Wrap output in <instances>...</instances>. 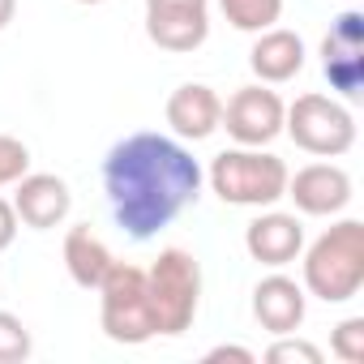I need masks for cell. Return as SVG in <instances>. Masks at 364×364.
<instances>
[{
	"mask_svg": "<svg viewBox=\"0 0 364 364\" xmlns=\"http://www.w3.org/2000/svg\"><path fill=\"white\" fill-rule=\"evenodd\" d=\"M31 351H35V338H31L26 321L18 313L0 309V364H22V360H31Z\"/></svg>",
	"mask_w": 364,
	"mask_h": 364,
	"instance_id": "18",
	"label": "cell"
},
{
	"mask_svg": "<svg viewBox=\"0 0 364 364\" xmlns=\"http://www.w3.org/2000/svg\"><path fill=\"white\" fill-rule=\"evenodd\" d=\"M99 291V326L112 343L124 347H141L159 334L154 321V304H150V287H146V270L133 262H112V270L103 274Z\"/></svg>",
	"mask_w": 364,
	"mask_h": 364,
	"instance_id": "4",
	"label": "cell"
},
{
	"mask_svg": "<svg viewBox=\"0 0 364 364\" xmlns=\"http://www.w3.org/2000/svg\"><path fill=\"white\" fill-rule=\"evenodd\" d=\"M14 210H18V223H26L35 232L60 228L73 210L69 180L56 171H26L14 185Z\"/></svg>",
	"mask_w": 364,
	"mask_h": 364,
	"instance_id": "11",
	"label": "cell"
},
{
	"mask_svg": "<svg viewBox=\"0 0 364 364\" xmlns=\"http://www.w3.org/2000/svg\"><path fill=\"white\" fill-rule=\"evenodd\" d=\"M304 253V291L326 304H347L364 287V223L338 219Z\"/></svg>",
	"mask_w": 364,
	"mask_h": 364,
	"instance_id": "2",
	"label": "cell"
},
{
	"mask_svg": "<svg viewBox=\"0 0 364 364\" xmlns=\"http://www.w3.org/2000/svg\"><path fill=\"white\" fill-rule=\"evenodd\" d=\"M304 39L296 35V31H283V26H270V31H262L257 39H253V48H249V69H253V77L257 82H266V86H283V82H291L300 69H304Z\"/></svg>",
	"mask_w": 364,
	"mask_h": 364,
	"instance_id": "15",
	"label": "cell"
},
{
	"mask_svg": "<svg viewBox=\"0 0 364 364\" xmlns=\"http://www.w3.org/2000/svg\"><path fill=\"white\" fill-rule=\"evenodd\" d=\"M26 171H31V146H26L22 137L0 133V189H5V185H18Z\"/></svg>",
	"mask_w": 364,
	"mask_h": 364,
	"instance_id": "20",
	"label": "cell"
},
{
	"mask_svg": "<svg viewBox=\"0 0 364 364\" xmlns=\"http://www.w3.org/2000/svg\"><path fill=\"white\" fill-rule=\"evenodd\" d=\"M245 249L253 262L270 266V270H283L300 257L304 249V223L300 215H287V210H262L249 228H245Z\"/></svg>",
	"mask_w": 364,
	"mask_h": 364,
	"instance_id": "12",
	"label": "cell"
},
{
	"mask_svg": "<svg viewBox=\"0 0 364 364\" xmlns=\"http://www.w3.org/2000/svg\"><path fill=\"white\" fill-rule=\"evenodd\" d=\"M347 5H351V0H347Z\"/></svg>",
	"mask_w": 364,
	"mask_h": 364,
	"instance_id": "26",
	"label": "cell"
},
{
	"mask_svg": "<svg viewBox=\"0 0 364 364\" xmlns=\"http://www.w3.org/2000/svg\"><path fill=\"white\" fill-rule=\"evenodd\" d=\"M309 313V291L287 274H266L253 287V317L270 334H296Z\"/></svg>",
	"mask_w": 364,
	"mask_h": 364,
	"instance_id": "14",
	"label": "cell"
},
{
	"mask_svg": "<svg viewBox=\"0 0 364 364\" xmlns=\"http://www.w3.org/2000/svg\"><path fill=\"white\" fill-rule=\"evenodd\" d=\"M65 270H69V279L77 283V287H86V291H95L99 283H103V274L112 270V249L95 236V228L90 223H77V228H69L65 232Z\"/></svg>",
	"mask_w": 364,
	"mask_h": 364,
	"instance_id": "16",
	"label": "cell"
},
{
	"mask_svg": "<svg viewBox=\"0 0 364 364\" xmlns=\"http://www.w3.org/2000/svg\"><path fill=\"white\" fill-rule=\"evenodd\" d=\"M14 14H18V0H0V31L14 22Z\"/></svg>",
	"mask_w": 364,
	"mask_h": 364,
	"instance_id": "24",
	"label": "cell"
},
{
	"mask_svg": "<svg viewBox=\"0 0 364 364\" xmlns=\"http://www.w3.org/2000/svg\"><path fill=\"white\" fill-rule=\"evenodd\" d=\"M270 364H321V347L309 338H291V334H274V343L266 347Z\"/></svg>",
	"mask_w": 364,
	"mask_h": 364,
	"instance_id": "19",
	"label": "cell"
},
{
	"mask_svg": "<svg viewBox=\"0 0 364 364\" xmlns=\"http://www.w3.org/2000/svg\"><path fill=\"white\" fill-rule=\"evenodd\" d=\"M283 133L304 150V154H317V159H338L355 146V116L330 99V95H300L287 112H283Z\"/></svg>",
	"mask_w": 364,
	"mask_h": 364,
	"instance_id": "6",
	"label": "cell"
},
{
	"mask_svg": "<svg viewBox=\"0 0 364 364\" xmlns=\"http://www.w3.org/2000/svg\"><path fill=\"white\" fill-rule=\"evenodd\" d=\"M287 163L279 154H270L266 146H232L223 154L210 159V189L219 193L223 206H249V210H266L274 202H283L287 193Z\"/></svg>",
	"mask_w": 364,
	"mask_h": 364,
	"instance_id": "3",
	"label": "cell"
},
{
	"mask_svg": "<svg viewBox=\"0 0 364 364\" xmlns=\"http://www.w3.org/2000/svg\"><path fill=\"white\" fill-rule=\"evenodd\" d=\"M330 347H334L338 360L360 364V360H364V317H347V321H338L334 334H330Z\"/></svg>",
	"mask_w": 364,
	"mask_h": 364,
	"instance_id": "21",
	"label": "cell"
},
{
	"mask_svg": "<svg viewBox=\"0 0 364 364\" xmlns=\"http://www.w3.org/2000/svg\"><path fill=\"white\" fill-rule=\"evenodd\" d=\"M296 215H309V219H334L351 206L355 198V185L351 176L338 167V163H309L300 167L296 176H287V193Z\"/></svg>",
	"mask_w": 364,
	"mask_h": 364,
	"instance_id": "10",
	"label": "cell"
},
{
	"mask_svg": "<svg viewBox=\"0 0 364 364\" xmlns=\"http://www.w3.org/2000/svg\"><path fill=\"white\" fill-rule=\"evenodd\" d=\"M321 73L330 90H338L343 99H355L364 90V14L360 9H343L330 22L321 39Z\"/></svg>",
	"mask_w": 364,
	"mask_h": 364,
	"instance_id": "8",
	"label": "cell"
},
{
	"mask_svg": "<svg viewBox=\"0 0 364 364\" xmlns=\"http://www.w3.org/2000/svg\"><path fill=\"white\" fill-rule=\"evenodd\" d=\"M146 35L163 52H198L210 39V0H146Z\"/></svg>",
	"mask_w": 364,
	"mask_h": 364,
	"instance_id": "9",
	"label": "cell"
},
{
	"mask_svg": "<svg viewBox=\"0 0 364 364\" xmlns=\"http://www.w3.org/2000/svg\"><path fill=\"white\" fill-rule=\"evenodd\" d=\"M223 360H236V364H253L257 355H253L249 347H236V343H219V347H210V351H206V364H223Z\"/></svg>",
	"mask_w": 364,
	"mask_h": 364,
	"instance_id": "22",
	"label": "cell"
},
{
	"mask_svg": "<svg viewBox=\"0 0 364 364\" xmlns=\"http://www.w3.org/2000/svg\"><path fill=\"white\" fill-rule=\"evenodd\" d=\"M202 185L206 171L193 150L154 129L120 137L103 159L107 210L129 240H154L163 228H171L189 206H198Z\"/></svg>",
	"mask_w": 364,
	"mask_h": 364,
	"instance_id": "1",
	"label": "cell"
},
{
	"mask_svg": "<svg viewBox=\"0 0 364 364\" xmlns=\"http://www.w3.org/2000/svg\"><path fill=\"white\" fill-rule=\"evenodd\" d=\"M171 133L180 141H206L215 129H219V116H223V99L206 86V82H185L167 95V107H163Z\"/></svg>",
	"mask_w": 364,
	"mask_h": 364,
	"instance_id": "13",
	"label": "cell"
},
{
	"mask_svg": "<svg viewBox=\"0 0 364 364\" xmlns=\"http://www.w3.org/2000/svg\"><path fill=\"white\" fill-rule=\"evenodd\" d=\"M14 240H18V210H14V202L0 198V253H5Z\"/></svg>",
	"mask_w": 364,
	"mask_h": 364,
	"instance_id": "23",
	"label": "cell"
},
{
	"mask_svg": "<svg viewBox=\"0 0 364 364\" xmlns=\"http://www.w3.org/2000/svg\"><path fill=\"white\" fill-rule=\"evenodd\" d=\"M159 334H185L202 309V262L189 249H163L146 270Z\"/></svg>",
	"mask_w": 364,
	"mask_h": 364,
	"instance_id": "5",
	"label": "cell"
},
{
	"mask_svg": "<svg viewBox=\"0 0 364 364\" xmlns=\"http://www.w3.org/2000/svg\"><path fill=\"white\" fill-rule=\"evenodd\" d=\"M77 5H103V0H77Z\"/></svg>",
	"mask_w": 364,
	"mask_h": 364,
	"instance_id": "25",
	"label": "cell"
},
{
	"mask_svg": "<svg viewBox=\"0 0 364 364\" xmlns=\"http://www.w3.org/2000/svg\"><path fill=\"white\" fill-rule=\"evenodd\" d=\"M283 112L287 103L279 99V90H270L266 82L257 86H240L219 116V129H228V137L236 146H270L283 133Z\"/></svg>",
	"mask_w": 364,
	"mask_h": 364,
	"instance_id": "7",
	"label": "cell"
},
{
	"mask_svg": "<svg viewBox=\"0 0 364 364\" xmlns=\"http://www.w3.org/2000/svg\"><path fill=\"white\" fill-rule=\"evenodd\" d=\"M219 9H223V18L236 31L262 35V31H270L283 18V0H219Z\"/></svg>",
	"mask_w": 364,
	"mask_h": 364,
	"instance_id": "17",
	"label": "cell"
}]
</instances>
